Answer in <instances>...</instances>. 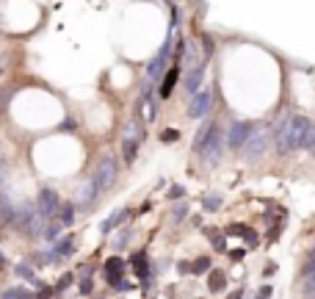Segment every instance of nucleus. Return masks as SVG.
Here are the masks:
<instances>
[{
  "label": "nucleus",
  "mask_w": 315,
  "mask_h": 299,
  "mask_svg": "<svg viewBox=\"0 0 315 299\" xmlns=\"http://www.w3.org/2000/svg\"><path fill=\"white\" fill-rule=\"evenodd\" d=\"M136 150H139V139H125V161H133Z\"/></svg>",
  "instance_id": "17"
},
{
  "label": "nucleus",
  "mask_w": 315,
  "mask_h": 299,
  "mask_svg": "<svg viewBox=\"0 0 315 299\" xmlns=\"http://www.w3.org/2000/svg\"><path fill=\"white\" fill-rule=\"evenodd\" d=\"M202 78H205V67L202 64H196V67H191L188 70V75H185V91H188V94H196V89H199V86H202Z\"/></svg>",
  "instance_id": "8"
},
{
  "label": "nucleus",
  "mask_w": 315,
  "mask_h": 299,
  "mask_svg": "<svg viewBox=\"0 0 315 299\" xmlns=\"http://www.w3.org/2000/svg\"><path fill=\"white\" fill-rule=\"evenodd\" d=\"M177 136H180L177 130H166V133H161V141H175Z\"/></svg>",
  "instance_id": "27"
},
{
  "label": "nucleus",
  "mask_w": 315,
  "mask_h": 299,
  "mask_svg": "<svg viewBox=\"0 0 315 299\" xmlns=\"http://www.w3.org/2000/svg\"><path fill=\"white\" fill-rule=\"evenodd\" d=\"M0 263H3V260H0Z\"/></svg>",
  "instance_id": "32"
},
{
  "label": "nucleus",
  "mask_w": 315,
  "mask_h": 299,
  "mask_svg": "<svg viewBox=\"0 0 315 299\" xmlns=\"http://www.w3.org/2000/svg\"><path fill=\"white\" fill-rule=\"evenodd\" d=\"M221 153H224V130L213 125L208 130V139L199 147V155H202L205 164H216V161L221 158Z\"/></svg>",
  "instance_id": "3"
},
{
  "label": "nucleus",
  "mask_w": 315,
  "mask_h": 299,
  "mask_svg": "<svg viewBox=\"0 0 315 299\" xmlns=\"http://www.w3.org/2000/svg\"><path fill=\"white\" fill-rule=\"evenodd\" d=\"M70 283H72V274H64V277L58 280V288H67Z\"/></svg>",
  "instance_id": "29"
},
{
  "label": "nucleus",
  "mask_w": 315,
  "mask_h": 299,
  "mask_svg": "<svg viewBox=\"0 0 315 299\" xmlns=\"http://www.w3.org/2000/svg\"><path fill=\"white\" fill-rule=\"evenodd\" d=\"M249 122H232V128H230V133H227V139H224V144H230L232 150H241L244 147V141H246V136H249Z\"/></svg>",
  "instance_id": "7"
},
{
  "label": "nucleus",
  "mask_w": 315,
  "mask_h": 299,
  "mask_svg": "<svg viewBox=\"0 0 315 299\" xmlns=\"http://www.w3.org/2000/svg\"><path fill=\"white\" fill-rule=\"evenodd\" d=\"M210 103H213V89H210V86H205L202 91H196V94H194L188 114H191V117H205V114H208V108H210Z\"/></svg>",
  "instance_id": "6"
},
{
  "label": "nucleus",
  "mask_w": 315,
  "mask_h": 299,
  "mask_svg": "<svg viewBox=\"0 0 315 299\" xmlns=\"http://www.w3.org/2000/svg\"><path fill=\"white\" fill-rule=\"evenodd\" d=\"M133 269H136V274H139V277H147V255H144V252H136L133 255Z\"/></svg>",
  "instance_id": "14"
},
{
  "label": "nucleus",
  "mask_w": 315,
  "mask_h": 299,
  "mask_svg": "<svg viewBox=\"0 0 315 299\" xmlns=\"http://www.w3.org/2000/svg\"><path fill=\"white\" fill-rule=\"evenodd\" d=\"M72 241H75V238H72V236H67V238H61V241H56V247H53V250H50V260H58V257H67V255H70V252L72 250H75V244H72Z\"/></svg>",
  "instance_id": "9"
},
{
  "label": "nucleus",
  "mask_w": 315,
  "mask_h": 299,
  "mask_svg": "<svg viewBox=\"0 0 315 299\" xmlns=\"http://www.w3.org/2000/svg\"><path fill=\"white\" fill-rule=\"evenodd\" d=\"M313 133H315L313 122H310L307 117H287L280 125V130H277V150H280L282 155L293 153L299 147L310 150V147H313Z\"/></svg>",
  "instance_id": "1"
},
{
  "label": "nucleus",
  "mask_w": 315,
  "mask_h": 299,
  "mask_svg": "<svg viewBox=\"0 0 315 299\" xmlns=\"http://www.w3.org/2000/svg\"><path fill=\"white\" fill-rule=\"evenodd\" d=\"M125 271V263H122L119 257H111L108 263H105V274H108V280H111V285H116V283H122L119 280V274Z\"/></svg>",
  "instance_id": "12"
},
{
  "label": "nucleus",
  "mask_w": 315,
  "mask_h": 299,
  "mask_svg": "<svg viewBox=\"0 0 315 299\" xmlns=\"http://www.w3.org/2000/svg\"><path fill=\"white\" fill-rule=\"evenodd\" d=\"M224 271H218V269H213L210 271V291H221L224 288Z\"/></svg>",
  "instance_id": "15"
},
{
  "label": "nucleus",
  "mask_w": 315,
  "mask_h": 299,
  "mask_svg": "<svg viewBox=\"0 0 315 299\" xmlns=\"http://www.w3.org/2000/svg\"><path fill=\"white\" fill-rule=\"evenodd\" d=\"M210 269V257H199V260H194V266H191L188 271H194V274H202V271Z\"/></svg>",
  "instance_id": "18"
},
{
  "label": "nucleus",
  "mask_w": 315,
  "mask_h": 299,
  "mask_svg": "<svg viewBox=\"0 0 315 299\" xmlns=\"http://www.w3.org/2000/svg\"><path fill=\"white\" fill-rule=\"evenodd\" d=\"M89 180H91V186L97 188V194L100 191H108L113 186V180H116V158L105 153L100 158V164L94 167V174H91Z\"/></svg>",
  "instance_id": "2"
},
{
  "label": "nucleus",
  "mask_w": 315,
  "mask_h": 299,
  "mask_svg": "<svg viewBox=\"0 0 315 299\" xmlns=\"http://www.w3.org/2000/svg\"><path fill=\"white\" fill-rule=\"evenodd\" d=\"M177 75H180L177 67H172V70L166 72V78H163V84H161V97H169V94H172V89H175V84H177Z\"/></svg>",
  "instance_id": "13"
},
{
  "label": "nucleus",
  "mask_w": 315,
  "mask_h": 299,
  "mask_svg": "<svg viewBox=\"0 0 315 299\" xmlns=\"http://www.w3.org/2000/svg\"><path fill=\"white\" fill-rule=\"evenodd\" d=\"M202 50H205V56L213 53V39H210V36H202Z\"/></svg>",
  "instance_id": "25"
},
{
  "label": "nucleus",
  "mask_w": 315,
  "mask_h": 299,
  "mask_svg": "<svg viewBox=\"0 0 315 299\" xmlns=\"http://www.w3.org/2000/svg\"><path fill=\"white\" fill-rule=\"evenodd\" d=\"M3 299H28V291L25 288H14V291L3 294Z\"/></svg>",
  "instance_id": "22"
},
{
  "label": "nucleus",
  "mask_w": 315,
  "mask_h": 299,
  "mask_svg": "<svg viewBox=\"0 0 315 299\" xmlns=\"http://www.w3.org/2000/svg\"><path fill=\"white\" fill-rule=\"evenodd\" d=\"M58 205H61V200H58L56 191H53V188H42V194H39V208H36V211H39V216H42L44 222L56 216Z\"/></svg>",
  "instance_id": "5"
},
{
  "label": "nucleus",
  "mask_w": 315,
  "mask_h": 299,
  "mask_svg": "<svg viewBox=\"0 0 315 299\" xmlns=\"http://www.w3.org/2000/svg\"><path fill=\"white\" fill-rule=\"evenodd\" d=\"M230 257H232V260H241V257H244V250H232Z\"/></svg>",
  "instance_id": "31"
},
{
  "label": "nucleus",
  "mask_w": 315,
  "mask_h": 299,
  "mask_svg": "<svg viewBox=\"0 0 315 299\" xmlns=\"http://www.w3.org/2000/svg\"><path fill=\"white\" fill-rule=\"evenodd\" d=\"M169 197H172V200H180V197H185V191H182L180 186H172V191H169Z\"/></svg>",
  "instance_id": "26"
},
{
  "label": "nucleus",
  "mask_w": 315,
  "mask_h": 299,
  "mask_svg": "<svg viewBox=\"0 0 315 299\" xmlns=\"http://www.w3.org/2000/svg\"><path fill=\"white\" fill-rule=\"evenodd\" d=\"M56 214H58V224H61V227H70V224L75 222V205H72V202H61Z\"/></svg>",
  "instance_id": "11"
},
{
  "label": "nucleus",
  "mask_w": 315,
  "mask_h": 299,
  "mask_svg": "<svg viewBox=\"0 0 315 299\" xmlns=\"http://www.w3.org/2000/svg\"><path fill=\"white\" fill-rule=\"evenodd\" d=\"M227 233H230V236H241L246 244H249V247H254V244H257V233H254V230H249V227H244V224H230V227H227Z\"/></svg>",
  "instance_id": "10"
},
{
  "label": "nucleus",
  "mask_w": 315,
  "mask_h": 299,
  "mask_svg": "<svg viewBox=\"0 0 315 299\" xmlns=\"http://www.w3.org/2000/svg\"><path fill=\"white\" fill-rule=\"evenodd\" d=\"M58 230H61V224H58V222H53V224H47V227H44L42 233H44V236L50 238V241H53V238L58 236Z\"/></svg>",
  "instance_id": "23"
},
{
  "label": "nucleus",
  "mask_w": 315,
  "mask_h": 299,
  "mask_svg": "<svg viewBox=\"0 0 315 299\" xmlns=\"http://www.w3.org/2000/svg\"><path fill=\"white\" fill-rule=\"evenodd\" d=\"M205 208H208V211H218V208H221V197H218V194L205 197Z\"/></svg>",
  "instance_id": "19"
},
{
  "label": "nucleus",
  "mask_w": 315,
  "mask_h": 299,
  "mask_svg": "<svg viewBox=\"0 0 315 299\" xmlns=\"http://www.w3.org/2000/svg\"><path fill=\"white\" fill-rule=\"evenodd\" d=\"M268 150V128H252L249 130V136H246V141H244V155L246 158H260V155Z\"/></svg>",
  "instance_id": "4"
},
{
  "label": "nucleus",
  "mask_w": 315,
  "mask_h": 299,
  "mask_svg": "<svg viewBox=\"0 0 315 299\" xmlns=\"http://www.w3.org/2000/svg\"><path fill=\"white\" fill-rule=\"evenodd\" d=\"M213 247H216L218 252H224V250H227V244H224V238H221V236H216V238H213Z\"/></svg>",
  "instance_id": "28"
},
{
  "label": "nucleus",
  "mask_w": 315,
  "mask_h": 299,
  "mask_svg": "<svg viewBox=\"0 0 315 299\" xmlns=\"http://www.w3.org/2000/svg\"><path fill=\"white\" fill-rule=\"evenodd\" d=\"M80 294H91V280H83V285H80Z\"/></svg>",
  "instance_id": "30"
},
{
  "label": "nucleus",
  "mask_w": 315,
  "mask_h": 299,
  "mask_svg": "<svg viewBox=\"0 0 315 299\" xmlns=\"http://www.w3.org/2000/svg\"><path fill=\"white\" fill-rule=\"evenodd\" d=\"M208 130H210V125H202L199 130H196V139H194V147H196V150H199V147H202V141L208 139Z\"/></svg>",
  "instance_id": "20"
},
{
  "label": "nucleus",
  "mask_w": 315,
  "mask_h": 299,
  "mask_svg": "<svg viewBox=\"0 0 315 299\" xmlns=\"http://www.w3.org/2000/svg\"><path fill=\"white\" fill-rule=\"evenodd\" d=\"M127 214H130L127 208H122V211H116V214H111V219H108V222L103 224V230L108 233V230H111L113 224H122V222H125V216H127Z\"/></svg>",
  "instance_id": "16"
},
{
  "label": "nucleus",
  "mask_w": 315,
  "mask_h": 299,
  "mask_svg": "<svg viewBox=\"0 0 315 299\" xmlns=\"http://www.w3.org/2000/svg\"><path fill=\"white\" fill-rule=\"evenodd\" d=\"M94 194H97V188L91 186V180H89V183L83 186V191H80V197H83V202L89 205V202H91V197H94Z\"/></svg>",
  "instance_id": "21"
},
{
  "label": "nucleus",
  "mask_w": 315,
  "mask_h": 299,
  "mask_svg": "<svg viewBox=\"0 0 315 299\" xmlns=\"http://www.w3.org/2000/svg\"><path fill=\"white\" fill-rule=\"evenodd\" d=\"M17 274H20V277H25V280H34V269H31V266H17Z\"/></svg>",
  "instance_id": "24"
}]
</instances>
